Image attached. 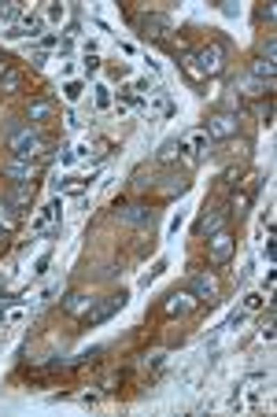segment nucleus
<instances>
[{"mask_svg":"<svg viewBox=\"0 0 277 417\" xmlns=\"http://www.w3.org/2000/svg\"><path fill=\"white\" fill-rule=\"evenodd\" d=\"M8 152L11 159H37V156H49L44 152V140H41V129L37 126H19L15 133H8Z\"/></svg>","mask_w":277,"mask_h":417,"instance_id":"nucleus-1","label":"nucleus"},{"mask_svg":"<svg viewBox=\"0 0 277 417\" xmlns=\"http://www.w3.org/2000/svg\"><path fill=\"white\" fill-rule=\"evenodd\" d=\"M192 63H196V70H200V78H218L226 70V44L222 41L203 44L200 52H192Z\"/></svg>","mask_w":277,"mask_h":417,"instance_id":"nucleus-2","label":"nucleus"},{"mask_svg":"<svg viewBox=\"0 0 277 417\" xmlns=\"http://www.w3.org/2000/svg\"><path fill=\"white\" fill-rule=\"evenodd\" d=\"M233 252H237V236L229 233V229L215 233V236H207V262H211L215 270L229 266V259H233Z\"/></svg>","mask_w":277,"mask_h":417,"instance_id":"nucleus-3","label":"nucleus"},{"mask_svg":"<svg viewBox=\"0 0 277 417\" xmlns=\"http://www.w3.org/2000/svg\"><path fill=\"white\" fill-rule=\"evenodd\" d=\"M122 303H126V292H115V295H103V300H92V306L82 314V321H85V325H103L111 314L122 311Z\"/></svg>","mask_w":277,"mask_h":417,"instance_id":"nucleus-4","label":"nucleus"},{"mask_svg":"<svg viewBox=\"0 0 277 417\" xmlns=\"http://www.w3.org/2000/svg\"><path fill=\"white\" fill-rule=\"evenodd\" d=\"M207 137L211 140H229V137H237V129H240V118L237 111H215L211 118H207Z\"/></svg>","mask_w":277,"mask_h":417,"instance_id":"nucleus-5","label":"nucleus"},{"mask_svg":"<svg viewBox=\"0 0 277 417\" xmlns=\"http://www.w3.org/2000/svg\"><path fill=\"white\" fill-rule=\"evenodd\" d=\"M115 218H119L122 225H137V229H148V225L156 222V211L148 204H122L115 207Z\"/></svg>","mask_w":277,"mask_h":417,"instance_id":"nucleus-6","label":"nucleus"},{"mask_svg":"<svg viewBox=\"0 0 277 417\" xmlns=\"http://www.w3.org/2000/svg\"><path fill=\"white\" fill-rule=\"evenodd\" d=\"M196 306H200V300H196L189 288H174L167 295V303H163V314L167 318H181V314H192Z\"/></svg>","mask_w":277,"mask_h":417,"instance_id":"nucleus-7","label":"nucleus"},{"mask_svg":"<svg viewBox=\"0 0 277 417\" xmlns=\"http://www.w3.org/2000/svg\"><path fill=\"white\" fill-rule=\"evenodd\" d=\"M226 222H229V211H226V207H203L200 222H196V236H215V233H222Z\"/></svg>","mask_w":277,"mask_h":417,"instance_id":"nucleus-8","label":"nucleus"},{"mask_svg":"<svg viewBox=\"0 0 277 417\" xmlns=\"http://www.w3.org/2000/svg\"><path fill=\"white\" fill-rule=\"evenodd\" d=\"M4 177L11 185H33V177H37V163H33V159H11L4 166Z\"/></svg>","mask_w":277,"mask_h":417,"instance_id":"nucleus-9","label":"nucleus"},{"mask_svg":"<svg viewBox=\"0 0 277 417\" xmlns=\"http://www.w3.org/2000/svg\"><path fill=\"white\" fill-rule=\"evenodd\" d=\"M60 207H63L60 199H52V204H44V207L37 211V218L30 222V233H37V236H41V233H49L52 225L60 222Z\"/></svg>","mask_w":277,"mask_h":417,"instance_id":"nucleus-10","label":"nucleus"},{"mask_svg":"<svg viewBox=\"0 0 277 417\" xmlns=\"http://www.w3.org/2000/svg\"><path fill=\"white\" fill-rule=\"evenodd\" d=\"M178 145H181V152H185L189 159H196V156H203V152H207L211 137H207V129H189V133H185Z\"/></svg>","mask_w":277,"mask_h":417,"instance_id":"nucleus-11","label":"nucleus"},{"mask_svg":"<svg viewBox=\"0 0 277 417\" xmlns=\"http://www.w3.org/2000/svg\"><path fill=\"white\" fill-rule=\"evenodd\" d=\"M52 115H56V100H49V97H33V100L26 104V118H30V126L49 122Z\"/></svg>","mask_w":277,"mask_h":417,"instance_id":"nucleus-12","label":"nucleus"},{"mask_svg":"<svg viewBox=\"0 0 277 417\" xmlns=\"http://www.w3.org/2000/svg\"><path fill=\"white\" fill-rule=\"evenodd\" d=\"M189 292H192L200 303H203V300L211 303L215 295H218V281L211 277V273H196V277H192V284H189Z\"/></svg>","mask_w":277,"mask_h":417,"instance_id":"nucleus-13","label":"nucleus"},{"mask_svg":"<svg viewBox=\"0 0 277 417\" xmlns=\"http://www.w3.org/2000/svg\"><path fill=\"white\" fill-rule=\"evenodd\" d=\"M141 30H144V38H152V41H167V38H170V22L159 19V15L141 19Z\"/></svg>","mask_w":277,"mask_h":417,"instance_id":"nucleus-14","label":"nucleus"},{"mask_svg":"<svg viewBox=\"0 0 277 417\" xmlns=\"http://www.w3.org/2000/svg\"><path fill=\"white\" fill-rule=\"evenodd\" d=\"M4 199L11 207H19V211H26L30 204H33V185H11L8 193H4Z\"/></svg>","mask_w":277,"mask_h":417,"instance_id":"nucleus-15","label":"nucleus"},{"mask_svg":"<svg viewBox=\"0 0 277 417\" xmlns=\"http://www.w3.org/2000/svg\"><path fill=\"white\" fill-rule=\"evenodd\" d=\"M274 59H267V56H259L255 63H251V78H259V81H267V85H274Z\"/></svg>","mask_w":277,"mask_h":417,"instance_id":"nucleus-16","label":"nucleus"},{"mask_svg":"<svg viewBox=\"0 0 277 417\" xmlns=\"http://www.w3.org/2000/svg\"><path fill=\"white\" fill-rule=\"evenodd\" d=\"M41 33V19L37 15H22V22L11 30V38H37Z\"/></svg>","mask_w":277,"mask_h":417,"instance_id":"nucleus-17","label":"nucleus"},{"mask_svg":"<svg viewBox=\"0 0 277 417\" xmlns=\"http://www.w3.org/2000/svg\"><path fill=\"white\" fill-rule=\"evenodd\" d=\"M15 225H19V211L8 199H0V233H15Z\"/></svg>","mask_w":277,"mask_h":417,"instance_id":"nucleus-18","label":"nucleus"},{"mask_svg":"<svg viewBox=\"0 0 277 417\" xmlns=\"http://www.w3.org/2000/svg\"><path fill=\"white\" fill-rule=\"evenodd\" d=\"M89 306H92V300H89V295H82V292H74L71 300L63 303V311H67V314H74V318H82V314L89 311Z\"/></svg>","mask_w":277,"mask_h":417,"instance_id":"nucleus-19","label":"nucleus"},{"mask_svg":"<svg viewBox=\"0 0 277 417\" xmlns=\"http://www.w3.org/2000/svg\"><path fill=\"white\" fill-rule=\"evenodd\" d=\"M19 89H22V74L8 67V74L0 78V92H4V97H11V92H19Z\"/></svg>","mask_w":277,"mask_h":417,"instance_id":"nucleus-20","label":"nucleus"},{"mask_svg":"<svg viewBox=\"0 0 277 417\" xmlns=\"http://www.w3.org/2000/svg\"><path fill=\"white\" fill-rule=\"evenodd\" d=\"M96 359H100V348H92V351H82V354H74V359L67 362L63 369H82V366H92Z\"/></svg>","mask_w":277,"mask_h":417,"instance_id":"nucleus-21","label":"nucleus"},{"mask_svg":"<svg viewBox=\"0 0 277 417\" xmlns=\"http://www.w3.org/2000/svg\"><path fill=\"white\" fill-rule=\"evenodd\" d=\"M19 15H22V4H15V0L0 4V22H4V26H11V22H15Z\"/></svg>","mask_w":277,"mask_h":417,"instance_id":"nucleus-22","label":"nucleus"},{"mask_svg":"<svg viewBox=\"0 0 277 417\" xmlns=\"http://www.w3.org/2000/svg\"><path fill=\"white\" fill-rule=\"evenodd\" d=\"M262 306H267V295H262V292H248V295H244V311H248V314L262 311Z\"/></svg>","mask_w":277,"mask_h":417,"instance_id":"nucleus-23","label":"nucleus"},{"mask_svg":"<svg viewBox=\"0 0 277 417\" xmlns=\"http://www.w3.org/2000/svg\"><path fill=\"white\" fill-rule=\"evenodd\" d=\"M178 152H181L178 140H167V145L159 148V163H163V166H167V163H174V159H178Z\"/></svg>","mask_w":277,"mask_h":417,"instance_id":"nucleus-24","label":"nucleus"},{"mask_svg":"<svg viewBox=\"0 0 277 417\" xmlns=\"http://www.w3.org/2000/svg\"><path fill=\"white\" fill-rule=\"evenodd\" d=\"M181 193H189V181H181V177H170V185H163V196H181Z\"/></svg>","mask_w":277,"mask_h":417,"instance_id":"nucleus-25","label":"nucleus"},{"mask_svg":"<svg viewBox=\"0 0 277 417\" xmlns=\"http://www.w3.org/2000/svg\"><path fill=\"white\" fill-rule=\"evenodd\" d=\"M92 92H96V107H100V111H108V107L115 104V97H111V89H108V85H96Z\"/></svg>","mask_w":277,"mask_h":417,"instance_id":"nucleus-26","label":"nucleus"},{"mask_svg":"<svg viewBox=\"0 0 277 417\" xmlns=\"http://www.w3.org/2000/svg\"><path fill=\"white\" fill-rule=\"evenodd\" d=\"M85 188H89V181H78V177H71V185H63L60 193H63V196H85Z\"/></svg>","mask_w":277,"mask_h":417,"instance_id":"nucleus-27","label":"nucleus"},{"mask_svg":"<svg viewBox=\"0 0 277 417\" xmlns=\"http://www.w3.org/2000/svg\"><path fill=\"white\" fill-rule=\"evenodd\" d=\"M67 100H78V97H82V81H67Z\"/></svg>","mask_w":277,"mask_h":417,"instance_id":"nucleus-28","label":"nucleus"},{"mask_svg":"<svg viewBox=\"0 0 277 417\" xmlns=\"http://www.w3.org/2000/svg\"><path fill=\"white\" fill-rule=\"evenodd\" d=\"M274 336H277V329H274V318H270L267 325H262V340H267V343H274Z\"/></svg>","mask_w":277,"mask_h":417,"instance_id":"nucleus-29","label":"nucleus"},{"mask_svg":"<svg viewBox=\"0 0 277 417\" xmlns=\"http://www.w3.org/2000/svg\"><path fill=\"white\" fill-rule=\"evenodd\" d=\"M22 318H26V311H22V306H15V311H11V314H8V321H11V325H19V321H22Z\"/></svg>","mask_w":277,"mask_h":417,"instance_id":"nucleus-30","label":"nucleus"},{"mask_svg":"<svg viewBox=\"0 0 277 417\" xmlns=\"http://www.w3.org/2000/svg\"><path fill=\"white\" fill-rule=\"evenodd\" d=\"M85 67H89V74H92V70L100 67V59H96V52H89V56H85Z\"/></svg>","mask_w":277,"mask_h":417,"instance_id":"nucleus-31","label":"nucleus"},{"mask_svg":"<svg viewBox=\"0 0 277 417\" xmlns=\"http://www.w3.org/2000/svg\"><path fill=\"white\" fill-rule=\"evenodd\" d=\"M44 270H49V255H41V259H37V266H33V273H44Z\"/></svg>","mask_w":277,"mask_h":417,"instance_id":"nucleus-32","label":"nucleus"},{"mask_svg":"<svg viewBox=\"0 0 277 417\" xmlns=\"http://www.w3.org/2000/svg\"><path fill=\"white\" fill-rule=\"evenodd\" d=\"M49 19H63V4H52L49 8Z\"/></svg>","mask_w":277,"mask_h":417,"instance_id":"nucleus-33","label":"nucleus"},{"mask_svg":"<svg viewBox=\"0 0 277 417\" xmlns=\"http://www.w3.org/2000/svg\"><path fill=\"white\" fill-rule=\"evenodd\" d=\"M0 63H4V56H0Z\"/></svg>","mask_w":277,"mask_h":417,"instance_id":"nucleus-34","label":"nucleus"}]
</instances>
